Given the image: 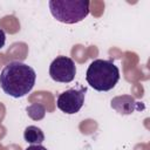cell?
Wrapping results in <instances>:
<instances>
[{
	"label": "cell",
	"mask_w": 150,
	"mask_h": 150,
	"mask_svg": "<svg viewBox=\"0 0 150 150\" xmlns=\"http://www.w3.org/2000/svg\"><path fill=\"white\" fill-rule=\"evenodd\" d=\"M35 80L36 73L30 66L19 61H12L1 70L0 87L5 94L19 98L33 89Z\"/></svg>",
	"instance_id": "obj_1"
},
{
	"label": "cell",
	"mask_w": 150,
	"mask_h": 150,
	"mask_svg": "<svg viewBox=\"0 0 150 150\" xmlns=\"http://www.w3.org/2000/svg\"><path fill=\"white\" fill-rule=\"evenodd\" d=\"M88 84L97 91L111 90L120 80V69L109 60H94L86 73Z\"/></svg>",
	"instance_id": "obj_2"
},
{
	"label": "cell",
	"mask_w": 150,
	"mask_h": 150,
	"mask_svg": "<svg viewBox=\"0 0 150 150\" xmlns=\"http://www.w3.org/2000/svg\"><path fill=\"white\" fill-rule=\"evenodd\" d=\"M52 15L60 22L73 25L82 21L89 14V1L87 0H50Z\"/></svg>",
	"instance_id": "obj_3"
},
{
	"label": "cell",
	"mask_w": 150,
	"mask_h": 150,
	"mask_svg": "<svg viewBox=\"0 0 150 150\" xmlns=\"http://www.w3.org/2000/svg\"><path fill=\"white\" fill-rule=\"evenodd\" d=\"M87 88L81 87L79 89L71 88L63 93H61L57 96L56 105L57 108L68 115H73L80 111L84 103V95H86Z\"/></svg>",
	"instance_id": "obj_4"
},
{
	"label": "cell",
	"mask_w": 150,
	"mask_h": 150,
	"mask_svg": "<svg viewBox=\"0 0 150 150\" xmlns=\"http://www.w3.org/2000/svg\"><path fill=\"white\" fill-rule=\"evenodd\" d=\"M50 77L61 83H69L76 75L75 62L68 56H57L49 66Z\"/></svg>",
	"instance_id": "obj_5"
},
{
	"label": "cell",
	"mask_w": 150,
	"mask_h": 150,
	"mask_svg": "<svg viewBox=\"0 0 150 150\" xmlns=\"http://www.w3.org/2000/svg\"><path fill=\"white\" fill-rule=\"evenodd\" d=\"M23 138L27 143L30 144H41L45 141L43 131L36 125H29L23 131Z\"/></svg>",
	"instance_id": "obj_6"
},
{
	"label": "cell",
	"mask_w": 150,
	"mask_h": 150,
	"mask_svg": "<svg viewBox=\"0 0 150 150\" xmlns=\"http://www.w3.org/2000/svg\"><path fill=\"white\" fill-rule=\"evenodd\" d=\"M112 101L118 102V103H123V105H118V107L114 108V109L117 110L120 114H131L134 110L138 109V108H137V102H136L131 96H128V95L115 97Z\"/></svg>",
	"instance_id": "obj_7"
},
{
	"label": "cell",
	"mask_w": 150,
	"mask_h": 150,
	"mask_svg": "<svg viewBox=\"0 0 150 150\" xmlns=\"http://www.w3.org/2000/svg\"><path fill=\"white\" fill-rule=\"evenodd\" d=\"M27 112H28L29 117H32L33 120H41L45 117L46 108L41 103H34L27 108Z\"/></svg>",
	"instance_id": "obj_8"
},
{
	"label": "cell",
	"mask_w": 150,
	"mask_h": 150,
	"mask_svg": "<svg viewBox=\"0 0 150 150\" xmlns=\"http://www.w3.org/2000/svg\"><path fill=\"white\" fill-rule=\"evenodd\" d=\"M25 150H47V148H45V146H42L41 144H32V145H29L27 149H25Z\"/></svg>",
	"instance_id": "obj_9"
},
{
	"label": "cell",
	"mask_w": 150,
	"mask_h": 150,
	"mask_svg": "<svg viewBox=\"0 0 150 150\" xmlns=\"http://www.w3.org/2000/svg\"><path fill=\"white\" fill-rule=\"evenodd\" d=\"M5 42H6V34H5V32L0 28V49L4 48Z\"/></svg>",
	"instance_id": "obj_10"
}]
</instances>
